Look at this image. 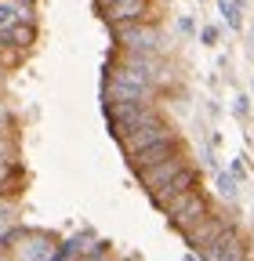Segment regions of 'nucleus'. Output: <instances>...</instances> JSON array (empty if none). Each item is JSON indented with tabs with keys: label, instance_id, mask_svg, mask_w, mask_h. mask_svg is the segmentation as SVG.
Masks as SVG:
<instances>
[{
	"label": "nucleus",
	"instance_id": "7",
	"mask_svg": "<svg viewBox=\"0 0 254 261\" xmlns=\"http://www.w3.org/2000/svg\"><path fill=\"white\" fill-rule=\"evenodd\" d=\"M229 225H236V218L233 214H225V211H218V207H211L196 225H189L185 232H182V240H185V247L189 250H204L211 240H218L221 232H225Z\"/></svg>",
	"mask_w": 254,
	"mask_h": 261
},
{
	"label": "nucleus",
	"instance_id": "9",
	"mask_svg": "<svg viewBox=\"0 0 254 261\" xmlns=\"http://www.w3.org/2000/svg\"><path fill=\"white\" fill-rule=\"evenodd\" d=\"M193 189H200V171L193 167V163H189V167H185L178 178H171V181H167L160 192H153V196H149V203H153L156 211H164V207L174 200V196H182V192H193Z\"/></svg>",
	"mask_w": 254,
	"mask_h": 261
},
{
	"label": "nucleus",
	"instance_id": "11",
	"mask_svg": "<svg viewBox=\"0 0 254 261\" xmlns=\"http://www.w3.org/2000/svg\"><path fill=\"white\" fill-rule=\"evenodd\" d=\"M22 22L37 25V0H0V33Z\"/></svg>",
	"mask_w": 254,
	"mask_h": 261
},
{
	"label": "nucleus",
	"instance_id": "16",
	"mask_svg": "<svg viewBox=\"0 0 254 261\" xmlns=\"http://www.w3.org/2000/svg\"><path fill=\"white\" fill-rule=\"evenodd\" d=\"M214 192H218L225 203H233L236 196H240V178H236L233 171H218V178H214Z\"/></svg>",
	"mask_w": 254,
	"mask_h": 261
},
{
	"label": "nucleus",
	"instance_id": "19",
	"mask_svg": "<svg viewBox=\"0 0 254 261\" xmlns=\"http://www.w3.org/2000/svg\"><path fill=\"white\" fill-rule=\"evenodd\" d=\"M80 261H113V243H109V240H94L91 250H87Z\"/></svg>",
	"mask_w": 254,
	"mask_h": 261
},
{
	"label": "nucleus",
	"instance_id": "13",
	"mask_svg": "<svg viewBox=\"0 0 254 261\" xmlns=\"http://www.w3.org/2000/svg\"><path fill=\"white\" fill-rule=\"evenodd\" d=\"M37 37H40V29L33 25V22H22V25H11V29H4V40L15 47V51H33L37 47Z\"/></svg>",
	"mask_w": 254,
	"mask_h": 261
},
{
	"label": "nucleus",
	"instance_id": "14",
	"mask_svg": "<svg viewBox=\"0 0 254 261\" xmlns=\"http://www.w3.org/2000/svg\"><path fill=\"white\" fill-rule=\"evenodd\" d=\"M22 225V200L18 196H0V236Z\"/></svg>",
	"mask_w": 254,
	"mask_h": 261
},
{
	"label": "nucleus",
	"instance_id": "5",
	"mask_svg": "<svg viewBox=\"0 0 254 261\" xmlns=\"http://www.w3.org/2000/svg\"><path fill=\"white\" fill-rule=\"evenodd\" d=\"M211 207H214V203H211V196H207L204 189H193V192L174 196V200H171L160 214L167 218V225L174 228V232H185V228H189V225H196Z\"/></svg>",
	"mask_w": 254,
	"mask_h": 261
},
{
	"label": "nucleus",
	"instance_id": "23",
	"mask_svg": "<svg viewBox=\"0 0 254 261\" xmlns=\"http://www.w3.org/2000/svg\"><path fill=\"white\" fill-rule=\"evenodd\" d=\"M178 33H182V37H196V22L189 18V15H182L178 18Z\"/></svg>",
	"mask_w": 254,
	"mask_h": 261
},
{
	"label": "nucleus",
	"instance_id": "26",
	"mask_svg": "<svg viewBox=\"0 0 254 261\" xmlns=\"http://www.w3.org/2000/svg\"><path fill=\"white\" fill-rule=\"evenodd\" d=\"M236 116H247V98H236Z\"/></svg>",
	"mask_w": 254,
	"mask_h": 261
},
{
	"label": "nucleus",
	"instance_id": "25",
	"mask_svg": "<svg viewBox=\"0 0 254 261\" xmlns=\"http://www.w3.org/2000/svg\"><path fill=\"white\" fill-rule=\"evenodd\" d=\"M229 171H233V174H236V178H240V181H243V178H247V167H243V163H240V160H236V163H233V167H229Z\"/></svg>",
	"mask_w": 254,
	"mask_h": 261
},
{
	"label": "nucleus",
	"instance_id": "22",
	"mask_svg": "<svg viewBox=\"0 0 254 261\" xmlns=\"http://www.w3.org/2000/svg\"><path fill=\"white\" fill-rule=\"evenodd\" d=\"M218 37H221V29H218V25H204V29H200V40L211 44V47L218 44Z\"/></svg>",
	"mask_w": 254,
	"mask_h": 261
},
{
	"label": "nucleus",
	"instance_id": "20",
	"mask_svg": "<svg viewBox=\"0 0 254 261\" xmlns=\"http://www.w3.org/2000/svg\"><path fill=\"white\" fill-rule=\"evenodd\" d=\"M18 62H22V51H15V47L4 40V33H0V65H4V69H15Z\"/></svg>",
	"mask_w": 254,
	"mask_h": 261
},
{
	"label": "nucleus",
	"instance_id": "17",
	"mask_svg": "<svg viewBox=\"0 0 254 261\" xmlns=\"http://www.w3.org/2000/svg\"><path fill=\"white\" fill-rule=\"evenodd\" d=\"M0 135H4V138H18V116L11 113L8 98H0Z\"/></svg>",
	"mask_w": 254,
	"mask_h": 261
},
{
	"label": "nucleus",
	"instance_id": "8",
	"mask_svg": "<svg viewBox=\"0 0 254 261\" xmlns=\"http://www.w3.org/2000/svg\"><path fill=\"white\" fill-rule=\"evenodd\" d=\"M185 167H189V149H182L178 156H171V160H160V163H153V167L138 171L135 178H138L142 192H145V196H153V192H160V189H164L171 178H178Z\"/></svg>",
	"mask_w": 254,
	"mask_h": 261
},
{
	"label": "nucleus",
	"instance_id": "10",
	"mask_svg": "<svg viewBox=\"0 0 254 261\" xmlns=\"http://www.w3.org/2000/svg\"><path fill=\"white\" fill-rule=\"evenodd\" d=\"M182 149H185V142H182V135H178V138H167V142H160V145H153V149H145V152L131 156V160H127V167H131V174H138V171L153 167V163H160V160L178 156Z\"/></svg>",
	"mask_w": 254,
	"mask_h": 261
},
{
	"label": "nucleus",
	"instance_id": "12",
	"mask_svg": "<svg viewBox=\"0 0 254 261\" xmlns=\"http://www.w3.org/2000/svg\"><path fill=\"white\" fill-rule=\"evenodd\" d=\"M94 240H98V236H94V228H80V232H73V236H66V240L58 243V250H55L51 261H80L91 250Z\"/></svg>",
	"mask_w": 254,
	"mask_h": 261
},
{
	"label": "nucleus",
	"instance_id": "27",
	"mask_svg": "<svg viewBox=\"0 0 254 261\" xmlns=\"http://www.w3.org/2000/svg\"><path fill=\"white\" fill-rule=\"evenodd\" d=\"M247 261H254V240H250V254H247Z\"/></svg>",
	"mask_w": 254,
	"mask_h": 261
},
{
	"label": "nucleus",
	"instance_id": "2",
	"mask_svg": "<svg viewBox=\"0 0 254 261\" xmlns=\"http://www.w3.org/2000/svg\"><path fill=\"white\" fill-rule=\"evenodd\" d=\"M102 116H106L109 138L120 142V138L131 135V130H138L142 123L156 120V116H160V109H156V102H106V106H102Z\"/></svg>",
	"mask_w": 254,
	"mask_h": 261
},
{
	"label": "nucleus",
	"instance_id": "18",
	"mask_svg": "<svg viewBox=\"0 0 254 261\" xmlns=\"http://www.w3.org/2000/svg\"><path fill=\"white\" fill-rule=\"evenodd\" d=\"M218 11L225 15V25L229 29H240L243 25V4H240V0H218Z\"/></svg>",
	"mask_w": 254,
	"mask_h": 261
},
{
	"label": "nucleus",
	"instance_id": "3",
	"mask_svg": "<svg viewBox=\"0 0 254 261\" xmlns=\"http://www.w3.org/2000/svg\"><path fill=\"white\" fill-rule=\"evenodd\" d=\"M109 37L116 51L131 55H160V22H123L109 25Z\"/></svg>",
	"mask_w": 254,
	"mask_h": 261
},
{
	"label": "nucleus",
	"instance_id": "1",
	"mask_svg": "<svg viewBox=\"0 0 254 261\" xmlns=\"http://www.w3.org/2000/svg\"><path fill=\"white\" fill-rule=\"evenodd\" d=\"M58 243H62V236H55L51 228L18 225L8 236H0V257L4 261H51Z\"/></svg>",
	"mask_w": 254,
	"mask_h": 261
},
{
	"label": "nucleus",
	"instance_id": "6",
	"mask_svg": "<svg viewBox=\"0 0 254 261\" xmlns=\"http://www.w3.org/2000/svg\"><path fill=\"white\" fill-rule=\"evenodd\" d=\"M167 138H178V130H174V123H167L164 116H156V120L142 123L138 130H131V135H127V138H120L116 145H120L123 160H131V156H138V152H145V149H153V145H160V142H167Z\"/></svg>",
	"mask_w": 254,
	"mask_h": 261
},
{
	"label": "nucleus",
	"instance_id": "24",
	"mask_svg": "<svg viewBox=\"0 0 254 261\" xmlns=\"http://www.w3.org/2000/svg\"><path fill=\"white\" fill-rule=\"evenodd\" d=\"M8 73H11V69L0 65V98H8Z\"/></svg>",
	"mask_w": 254,
	"mask_h": 261
},
{
	"label": "nucleus",
	"instance_id": "15",
	"mask_svg": "<svg viewBox=\"0 0 254 261\" xmlns=\"http://www.w3.org/2000/svg\"><path fill=\"white\" fill-rule=\"evenodd\" d=\"M26 185V171H22V163H8V160H0V192H18Z\"/></svg>",
	"mask_w": 254,
	"mask_h": 261
},
{
	"label": "nucleus",
	"instance_id": "28",
	"mask_svg": "<svg viewBox=\"0 0 254 261\" xmlns=\"http://www.w3.org/2000/svg\"><path fill=\"white\" fill-rule=\"evenodd\" d=\"M196 4H207V0H196Z\"/></svg>",
	"mask_w": 254,
	"mask_h": 261
},
{
	"label": "nucleus",
	"instance_id": "4",
	"mask_svg": "<svg viewBox=\"0 0 254 261\" xmlns=\"http://www.w3.org/2000/svg\"><path fill=\"white\" fill-rule=\"evenodd\" d=\"M94 15L106 25H123V22H160V4L156 0H91Z\"/></svg>",
	"mask_w": 254,
	"mask_h": 261
},
{
	"label": "nucleus",
	"instance_id": "21",
	"mask_svg": "<svg viewBox=\"0 0 254 261\" xmlns=\"http://www.w3.org/2000/svg\"><path fill=\"white\" fill-rule=\"evenodd\" d=\"M18 152H22L18 138H4V135H0V160H8V163H22V160H18Z\"/></svg>",
	"mask_w": 254,
	"mask_h": 261
},
{
	"label": "nucleus",
	"instance_id": "29",
	"mask_svg": "<svg viewBox=\"0 0 254 261\" xmlns=\"http://www.w3.org/2000/svg\"><path fill=\"white\" fill-rule=\"evenodd\" d=\"M250 94H254V84H250Z\"/></svg>",
	"mask_w": 254,
	"mask_h": 261
}]
</instances>
